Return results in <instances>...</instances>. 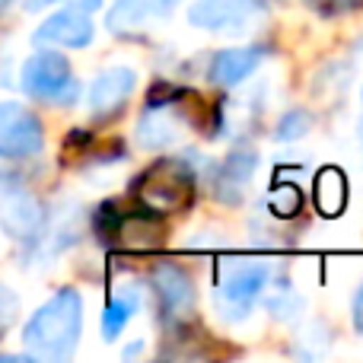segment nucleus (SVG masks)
Listing matches in <instances>:
<instances>
[{
	"label": "nucleus",
	"mask_w": 363,
	"mask_h": 363,
	"mask_svg": "<svg viewBox=\"0 0 363 363\" xmlns=\"http://www.w3.org/2000/svg\"><path fill=\"white\" fill-rule=\"evenodd\" d=\"M83 328V300L74 287H64L32 313L23 328V345L35 360H70Z\"/></svg>",
	"instance_id": "1"
},
{
	"label": "nucleus",
	"mask_w": 363,
	"mask_h": 363,
	"mask_svg": "<svg viewBox=\"0 0 363 363\" xmlns=\"http://www.w3.org/2000/svg\"><path fill=\"white\" fill-rule=\"evenodd\" d=\"M271 287V268L264 262H239L226 258L217 277V306L226 319H245L264 290Z\"/></svg>",
	"instance_id": "2"
},
{
	"label": "nucleus",
	"mask_w": 363,
	"mask_h": 363,
	"mask_svg": "<svg viewBox=\"0 0 363 363\" xmlns=\"http://www.w3.org/2000/svg\"><path fill=\"white\" fill-rule=\"evenodd\" d=\"M138 198L153 213H176L191 201L194 172L182 160H157L144 176L138 179Z\"/></svg>",
	"instance_id": "3"
},
{
	"label": "nucleus",
	"mask_w": 363,
	"mask_h": 363,
	"mask_svg": "<svg viewBox=\"0 0 363 363\" xmlns=\"http://www.w3.org/2000/svg\"><path fill=\"white\" fill-rule=\"evenodd\" d=\"M23 89L38 102H55V106H70L80 93L77 80L70 77V64L57 51H35L26 57L23 74H19Z\"/></svg>",
	"instance_id": "4"
},
{
	"label": "nucleus",
	"mask_w": 363,
	"mask_h": 363,
	"mask_svg": "<svg viewBox=\"0 0 363 363\" xmlns=\"http://www.w3.org/2000/svg\"><path fill=\"white\" fill-rule=\"evenodd\" d=\"M42 147V121L16 102H4L0 106V160H29Z\"/></svg>",
	"instance_id": "5"
},
{
	"label": "nucleus",
	"mask_w": 363,
	"mask_h": 363,
	"mask_svg": "<svg viewBox=\"0 0 363 363\" xmlns=\"http://www.w3.org/2000/svg\"><path fill=\"white\" fill-rule=\"evenodd\" d=\"M264 10V0H194L188 23L207 32H233L249 26Z\"/></svg>",
	"instance_id": "6"
},
{
	"label": "nucleus",
	"mask_w": 363,
	"mask_h": 363,
	"mask_svg": "<svg viewBox=\"0 0 363 363\" xmlns=\"http://www.w3.org/2000/svg\"><path fill=\"white\" fill-rule=\"evenodd\" d=\"M150 287L157 294L166 322H182L188 319V313H194V284L179 264L160 262L150 274Z\"/></svg>",
	"instance_id": "7"
},
{
	"label": "nucleus",
	"mask_w": 363,
	"mask_h": 363,
	"mask_svg": "<svg viewBox=\"0 0 363 363\" xmlns=\"http://www.w3.org/2000/svg\"><path fill=\"white\" fill-rule=\"evenodd\" d=\"M182 93H172L166 96L163 102H157L150 96V102H147L144 115H140L138 121V144L144 147V150H163V147L176 144L182 138V128H185V121H182V112L176 106Z\"/></svg>",
	"instance_id": "8"
},
{
	"label": "nucleus",
	"mask_w": 363,
	"mask_h": 363,
	"mask_svg": "<svg viewBox=\"0 0 363 363\" xmlns=\"http://www.w3.org/2000/svg\"><path fill=\"white\" fill-rule=\"evenodd\" d=\"M0 230L16 242H35L38 233L45 230V211L35 194L23 188L0 194Z\"/></svg>",
	"instance_id": "9"
},
{
	"label": "nucleus",
	"mask_w": 363,
	"mask_h": 363,
	"mask_svg": "<svg viewBox=\"0 0 363 363\" xmlns=\"http://www.w3.org/2000/svg\"><path fill=\"white\" fill-rule=\"evenodd\" d=\"M96 29L89 13L77 10V6H67V10H57L45 19L35 29L32 42L35 45H55V48H86L93 42Z\"/></svg>",
	"instance_id": "10"
},
{
	"label": "nucleus",
	"mask_w": 363,
	"mask_h": 363,
	"mask_svg": "<svg viewBox=\"0 0 363 363\" xmlns=\"http://www.w3.org/2000/svg\"><path fill=\"white\" fill-rule=\"evenodd\" d=\"M134 86H138V74L131 67H108L93 80L86 96V106L93 112V118H112L125 108V102L131 99Z\"/></svg>",
	"instance_id": "11"
},
{
	"label": "nucleus",
	"mask_w": 363,
	"mask_h": 363,
	"mask_svg": "<svg viewBox=\"0 0 363 363\" xmlns=\"http://www.w3.org/2000/svg\"><path fill=\"white\" fill-rule=\"evenodd\" d=\"M179 6V0H115L106 16V26L112 35H138L147 29V23L160 16H169Z\"/></svg>",
	"instance_id": "12"
},
{
	"label": "nucleus",
	"mask_w": 363,
	"mask_h": 363,
	"mask_svg": "<svg viewBox=\"0 0 363 363\" xmlns=\"http://www.w3.org/2000/svg\"><path fill=\"white\" fill-rule=\"evenodd\" d=\"M255 169H258V153L252 150V147L233 150L230 157L217 166V172H213V194H217L223 204H239L252 176H255Z\"/></svg>",
	"instance_id": "13"
},
{
	"label": "nucleus",
	"mask_w": 363,
	"mask_h": 363,
	"mask_svg": "<svg viewBox=\"0 0 363 363\" xmlns=\"http://www.w3.org/2000/svg\"><path fill=\"white\" fill-rule=\"evenodd\" d=\"M264 61V48L258 45H245V48H223L211 57V83L230 89L239 86L255 74V67Z\"/></svg>",
	"instance_id": "14"
},
{
	"label": "nucleus",
	"mask_w": 363,
	"mask_h": 363,
	"mask_svg": "<svg viewBox=\"0 0 363 363\" xmlns=\"http://www.w3.org/2000/svg\"><path fill=\"white\" fill-rule=\"evenodd\" d=\"M345 201H347V182L338 169H322L319 179H315V204L325 217H338L345 211Z\"/></svg>",
	"instance_id": "15"
},
{
	"label": "nucleus",
	"mask_w": 363,
	"mask_h": 363,
	"mask_svg": "<svg viewBox=\"0 0 363 363\" xmlns=\"http://www.w3.org/2000/svg\"><path fill=\"white\" fill-rule=\"evenodd\" d=\"M134 309H138V300L134 296H118V300H112L106 306V313H102V338L106 341H115L121 332H125V325L131 322Z\"/></svg>",
	"instance_id": "16"
},
{
	"label": "nucleus",
	"mask_w": 363,
	"mask_h": 363,
	"mask_svg": "<svg viewBox=\"0 0 363 363\" xmlns=\"http://www.w3.org/2000/svg\"><path fill=\"white\" fill-rule=\"evenodd\" d=\"M268 207L271 213H277V217H294V213H300L303 207V194L296 185H274L268 194Z\"/></svg>",
	"instance_id": "17"
},
{
	"label": "nucleus",
	"mask_w": 363,
	"mask_h": 363,
	"mask_svg": "<svg viewBox=\"0 0 363 363\" xmlns=\"http://www.w3.org/2000/svg\"><path fill=\"white\" fill-rule=\"evenodd\" d=\"M309 128H313V118H309V112H303V108H294V112H287L281 121H277L274 140H281V144H287V140H300L303 134H309Z\"/></svg>",
	"instance_id": "18"
},
{
	"label": "nucleus",
	"mask_w": 363,
	"mask_h": 363,
	"mask_svg": "<svg viewBox=\"0 0 363 363\" xmlns=\"http://www.w3.org/2000/svg\"><path fill=\"white\" fill-rule=\"evenodd\" d=\"M303 303H300V296H294V290H287V287H277V294L268 300V309L277 315V319H294V309H300Z\"/></svg>",
	"instance_id": "19"
},
{
	"label": "nucleus",
	"mask_w": 363,
	"mask_h": 363,
	"mask_svg": "<svg viewBox=\"0 0 363 363\" xmlns=\"http://www.w3.org/2000/svg\"><path fill=\"white\" fill-rule=\"evenodd\" d=\"M57 4H70L83 13H93L102 6V0H26V10L29 13H38V10H48V6H57Z\"/></svg>",
	"instance_id": "20"
},
{
	"label": "nucleus",
	"mask_w": 363,
	"mask_h": 363,
	"mask_svg": "<svg viewBox=\"0 0 363 363\" xmlns=\"http://www.w3.org/2000/svg\"><path fill=\"white\" fill-rule=\"evenodd\" d=\"M322 6H332V13H347V10H357L363 6V0H319Z\"/></svg>",
	"instance_id": "21"
},
{
	"label": "nucleus",
	"mask_w": 363,
	"mask_h": 363,
	"mask_svg": "<svg viewBox=\"0 0 363 363\" xmlns=\"http://www.w3.org/2000/svg\"><path fill=\"white\" fill-rule=\"evenodd\" d=\"M351 315H354V328L363 335V284L357 290V296H354V306H351Z\"/></svg>",
	"instance_id": "22"
},
{
	"label": "nucleus",
	"mask_w": 363,
	"mask_h": 363,
	"mask_svg": "<svg viewBox=\"0 0 363 363\" xmlns=\"http://www.w3.org/2000/svg\"><path fill=\"white\" fill-rule=\"evenodd\" d=\"M140 351H144V345H140V341H138V345H131V347H128V351H125V357H134V354H140Z\"/></svg>",
	"instance_id": "23"
},
{
	"label": "nucleus",
	"mask_w": 363,
	"mask_h": 363,
	"mask_svg": "<svg viewBox=\"0 0 363 363\" xmlns=\"http://www.w3.org/2000/svg\"><path fill=\"white\" fill-rule=\"evenodd\" d=\"M6 4H10V0H0V10H4V6H6Z\"/></svg>",
	"instance_id": "24"
},
{
	"label": "nucleus",
	"mask_w": 363,
	"mask_h": 363,
	"mask_svg": "<svg viewBox=\"0 0 363 363\" xmlns=\"http://www.w3.org/2000/svg\"><path fill=\"white\" fill-rule=\"evenodd\" d=\"M360 134H363V125H360Z\"/></svg>",
	"instance_id": "25"
}]
</instances>
